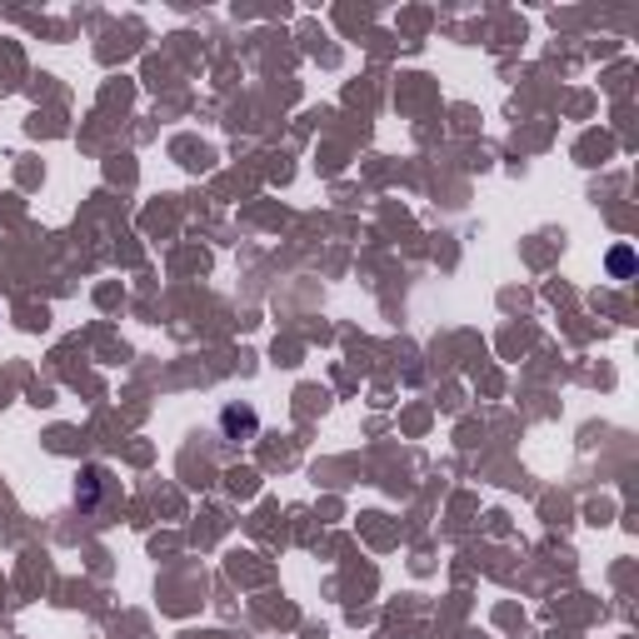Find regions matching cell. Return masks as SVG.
I'll use <instances>...</instances> for the list:
<instances>
[{
	"label": "cell",
	"mask_w": 639,
	"mask_h": 639,
	"mask_svg": "<svg viewBox=\"0 0 639 639\" xmlns=\"http://www.w3.org/2000/svg\"><path fill=\"white\" fill-rule=\"evenodd\" d=\"M220 435L230 440V445H246V440L260 435V415L250 410L246 400H230V404L220 410Z\"/></svg>",
	"instance_id": "6da1fadb"
},
{
	"label": "cell",
	"mask_w": 639,
	"mask_h": 639,
	"mask_svg": "<svg viewBox=\"0 0 639 639\" xmlns=\"http://www.w3.org/2000/svg\"><path fill=\"white\" fill-rule=\"evenodd\" d=\"M605 270L615 275V281H629V275H635V250H629V246H615V250L605 255Z\"/></svg>",
	"instance_id": "7a4b0ae2"
}]
</instances>
